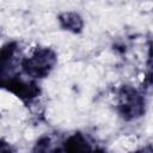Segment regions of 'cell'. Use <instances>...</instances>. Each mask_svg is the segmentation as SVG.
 <instances>
[{
	"label": "cell",
	"mask_w": 153,
	"mask_h": 153,
	"mask_svg": "<svg viewBox=\"0 0 153 153\" xmlns=\"http://www.w3.org/2000/svg\"><path fill=\"white\" fill-rule=\"evenodd\" d=\"M148 55H149V60H151V62H152V65H153V39H152V41H151V43H149Z\"/></svg>",
	"instance_id": "obj_4"
},
{
	"label": "cell",
	"mask_w": 153,
	"mask_h": 153,
	"mask_svg": "<svg viewBox=\"0 0 153 153\" xmlns=\"http://www.w3.org/2000/svg\"><path fill=\"white\" fill-rule=\"evenodd\" d=\"M59 20H60L61 26L65 30L74 32V33L80 32L84 26L82 18L76 12H65V13L60 14Z\"/></svg>",
	"instance_id": "obj_3"
},
{
	"label": "cell",
	"mask_w": 153,
	"mask_h": 153,
	"mask_svg": "<svg viewBox=\"0 0 153 153\" xmlns=\"http://www.w3.org/2000/svg\"><path fill=\"white\" fill-rule=\"evenodd\" d=\"M118 110L123 118L130 121L141 117L145 112V99L142 94L131 86H122L118 91Z\"/></svg>",
	"instance_id": "obj_2"
},
{
	"label": "cell",
	"mask_w": 153,
	"mask_h": 153,
	"mask_svg": "<svg viewBox=\"0 0 153 153\" xmlns=\"http://www.w3.org/2000/svg\"><path fill=\"white\" fill-rule=\"evenodd\" d=\"M56 63V54L49 48H38L36 51L23 61V68L32 78H44Z\"/></svg>",
	"instance_id": "obj_1"
}]
</instances>
